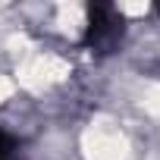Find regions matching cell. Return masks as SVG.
Listing matches in <instances>:
<instances>
[{
	"label": "cell",
	"instance_id": "cell-1",
	"mask_svg": "<svg viewBox=\"0 0 160 160\" xmlns=\"http://www.w3.org/2000/svg\"><path fill=\"white\" fill-rule=\"evenodd\" d=\"M122 35V19L116 16V10L110 3H91L88 7V32H85V44L94 50H110Z\"/></svg>",
	"mask_w": 160,
	"mask_h": 160
},
{
	"label": "cell",
	"instance_id": "cell-2",
	"mask_svg": "<svg viewBox=\"0 0 160 160\" xmlns=\"http://www.w3.org/2000/svg\"><path fill=\"white\" fill-rule=\"evenodd\" d=\"M13 148H16V141H13L10 135H3V132H0V160H7Z\"/></svg>",
	"mask_w": 160,
	"mask_h": 160
},
{
	"label": "cell",
	"instance_id": "cell-3",
	"mask_svg": "<svg viewBox=\"0 0 160 160\" xmlns=\"http://www.w3.org/2000/svg\"><path fill=\"white\" fill-rule=\"evenodd\" d=\"M157 13H160V7H157Z\"/></svg>",
	"mask_w": 160,
	"mask_h": 160
}]
</instances>
